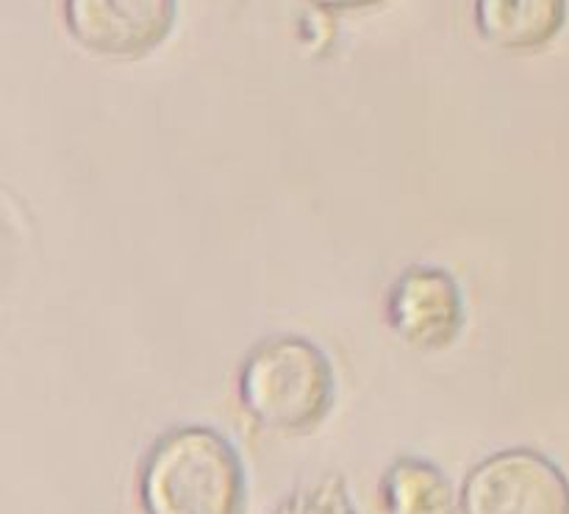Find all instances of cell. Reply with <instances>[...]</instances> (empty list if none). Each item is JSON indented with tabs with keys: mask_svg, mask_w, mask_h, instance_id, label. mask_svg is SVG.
Wrapping results in <instances>:
<instances>
[{
	"mask_svg": "<svg viewBox=\"0 0 569 514\" xmlns=\"http://www.w3.org/2000/svg\"><path fill=\"white\" fill-rule=\"evenodd\" d=\"M567 11L569 0H476L472 20L495 48L531 53L565 31Z\"/></svg>",
	"mask_w": 569,
	"mask_h": 514,
	"instance_id": "obj_6",
	"label": "cell"
},
{
	"mask_svg": "<svg viewBox=\"0 0 569 514\" xmlns=\"http://www.w3.org/2000/svg\"><path fill=\"white\" fill-rule=\"evenodd\" d=\"M461 514H569V478L533 448L487 456L459 490Z\"/></svg>",
	"mask_w": 569,
	"mask_h": 514,
	"instance_id": "obj_3",
	"label": "cell"
},
{
	"mask_svg": "<svg viewBox=\"0 0 569 514\" xmlns=\"http://www.w3.org/2000/svg\"><path fill=\"white\" fill-rule=\"evenodd\" d=\"M144 514H239L244 467L237 448L209 426L161 434L139 467Z\"/></svg>",
	"mask_w": 569,
	"mask_h": 514,
	"instance_id": "obj_1",
	"label": "cell"
},
{
	"mask_svg": "<svg viewBox=\"0 0 569 514\" xmlns=\"http://www.w3.org/2000/svg\"><path fill=\"white\" fill-rule=\"evenodd\" d=\"M76 45L103 59H142L164 45L178 20V0H61Z\"/></svg>",
	"mask_w": 569,
	"mask_h": 514,
	"instance_id": "obj_4",
	"label": "cell"
},
{
	"mask_svg": "<svg viewBox=\"0 0 569 514\" xmlns=\"http://www.w3.org/2000/svg\"><path fill=\"white\" fill-rule=\"evenodd\" d=\"M381 498L389 514H456L459 510L448 476L417 456H403L387 467Z\"/></svg>",
	"mask_w": 569,
	"mask_h": 514,
	"instance_id": "obj_7",
	"label": "cell"
},
{
	"mask_svg": "<svg viewBox=\"0 0 569 514\" xmlns=\"http://www.w3.org/2000/svg\"><path fill=\"white\" fill-rule=\"evenodd\" d=\"M283 506H287L289 514H356L350 510L342 490L331 487V484L315 487L311 493L298 495V498L287 501Z\"/></svg>",
	"mask_w": 569,
	"mask_h": 514,
	"instance_id": "obj_8",
	"label": "cell"
},
{
	"mask_svg": "<svg viewBox=\"0 0 569 514\" xmlns=\"http://www.w3.org/2000/svg\"><path fill=\"white\" fill-rule=\"evenodd\" d=\"M237 389L242 409L261 428L300 434L328 417L337 401V373L320 345L281 334L250 348Z\"/></svg>",
	"mask_w": 569,
	"mask_h": 514,
	"instance_id": "obj_2",
	"label": "cell"
},
{
	"mask_svg": "<svg viewBox=\"0 0 569 514\" xmlns=\"http://www.w3.org/2000/svg\"><path fill=\"white\" fill-rule=\"evenodd\" d=\"M311 6L322 11H333V14H345V11H367L383 6L387 0H309Z\"/></svg>",
	"mask_w": 569,
	"mask_h": 514,
	"instance_id": "obj_9",
	"label": "cell"
},
{
	"mask_svg": "<svg viewBox=\"0 0 569 514\" xmlns=\"http://www.w3.org/2000/svg\"><path fill=\"white\" fill-rule=\"evenodd\" d=\"M387 323L409 348L437 354L450 348L467 326V306L453 273L411 265L387 293Z\"/></svg>",
	"mask_w": 569,
	"mask_h": 514,
	"instance_id": "obj_5",
	"label": "cell"
}]
</instances>
